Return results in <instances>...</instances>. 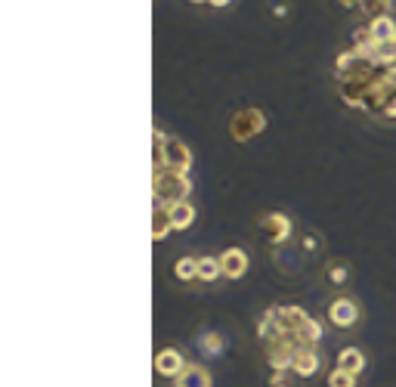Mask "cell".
I'll list each match as a JSON object with an SVG mask.
<instances>
[{
	"label": "cell",
	"instance_id": "e0dca14e",
	"mask_svg": "<svg viewBox=\"0 0 396 387\" xmlns=\"http://www.w3.org/2000/svg\"><path fill=\"white\" fill-rule=\"evenodd\" d=\"M174 276L179 279V282H196L198 279V257H179V261L174 263Z\"/></svg>",
	"mask_w": 396,
	"mask_h": 387
},
{
	"label": "cell",
	"instance_id": "8fae6325",
	"mask_svg": "<svg viewBox=\"0 0 396 387\" xmlns=\"http://www.w3.org/2000/svg\"><path fill=\"white\" fill-rule=\"evenodd\" d=\"M365 353L359 347H344L341 353H337V369H344V372H350V375H362L365 372Z\"/></svg>",
	"mask_w": 396,
	"mask_h": 387
},
{
	"label": "cell",
	"instance_id": "5b68a950",
	"mask_svg": "<svg viewBox=\"0 0 396 387\" xmlns=\"http://www.w3.org/2000/svg\"><path fill=\"white\" fill-rule=\"evenodd\" d=\"M263 131H266V115L261 109H239L229 118V133H233L235 143H248Z\"/></svg>",
	"mask_w": 396,
	"mask_h": 387
},
{
	"label": "cell",
	"instance_id": "ac0fdd59",
	"mask_svg": "<svg viewBox=\"0 0 396 387\" xmlns=\"http://www.w3.org/2000/svg\"><path fill=\"white\" fill-rule=\"evenodd\" d=\"M198 347H201V353H205V356H220L223 347H226V341H223L220 332H205L198 338Z\"/></svg>",
	"mask_w": 396,
	"mask_h": 387
},
{
	"label": "cell",
	"instance_id": "9c48e42d",
	"mask_svg": "<svg viewBox=\"0 0 396 387\" xmlns=\"http://www.w3.org/2000/svg\"><path fill=\"white\" fill-rule=\"evenodd\" d=\"M261 226L266 229V235H270L272 245H282L285 239H291V229H294V226H291V220H288V214H279V211L263 214Z\"/></svg>",
	"mask_w": 396,
	"mask_h": 387
},
{
	"label": "cell",
	"instance_id": "9a60e30c",
	"mask_svg": "<svg viewBox=\"0 0 396 387\" xmlns=\"http://www.w3.org/2000/svg\"><path fill=\"white\" fill-rule=\"evenodd\" d=\"M369 34L374 41H381V44H387V41L396 38V19L387 13V16H378V19H369Z\"/></svg>",
	"mask_w": 396,
	"mask_h": 387
},
{
	"label": "cell",
	"instance_id": "277c9868",
	"mask_svg": "<svg viewBox=\"0 0 396 387\" xmlns=\"http://www.w3.org/2000/svg\"><path fill=\"white\" fill-rule=\"evenodd\" d=\"M192 192V177L179 174L170 168H152V202L158 205H177V202H189Z\"/></svg>",
	"mask_w": 396,
	"mask_h": 387
},
{
	"label": "cell",
	"instance_id": "3957f363",
	"mask_svg": "<svg viewBox=\"0 0 396 387\" xmlns=\"http://www.w3.org/2000/svg\"><path fill=\"white\" fill-rule=\"evenodd\" d=\"M152 168H170L179 174L192 170V149L174 137H164V131H152Z\"/></svg>",
	"mask_w": 396,
	"mask_h": 387
},
{
	"label": "cell",
	"instance_id": "44dd1931",
	"mask_svg": "<svg viewBox=\"0 0 396 387\" xmlns=\"http://www.w3.org/2000/svg\"><path fill=\"white\" fill-rule=\"evenodd\" d=\"M347 267H344V263H331V270H328V279H331V282H335V285H344V282H347Z\"/></svg>",
	"mask_w": 396,
	"mask_h": 387
},
{
	"label": "cell",
	"instance_id": "52a82bcc",
	"mask_svg": "<svg viewBox=\"0 0 396 387\" xmlns=\"http://www.w3.org/2000/svg\"><path fill=\"white\" fill-rule=\"evenodd\" d=\"M186 363L183 360V353H179L177 347H161L155 353V375H161V378H179V372L186 369Z\"/></svg>",
	"mask_w": 396,
	"mask_h": 387
},
{
	"label": "cell",
	"instance_id": "ffe728a7",
	"mask_svg": "<svg viewBox=\"0 0 396 387\" xmlns=\"http://www.w3.org/2000/svg\"><path fill=\"white\" fill-rule=\"evenodd\" d=\"M294 372H272L270 378V387H294Z\"/></svg>",
	"mask_w": 396,
	"mask_h": 387
},
{
	"label": "cell",
	"instance_id": "7a4b0ae2",
	"mask_svg": "<svg viewBox=\"0 0 396 387\" xmlns=\"http://www.w3.org/2000/svg\"><path fill=\"white\" fill-rule=\"evenodd\" d=\"M257 335L266 347H276V344H291V347H319L322 341V326L316 322L304 307L282 304V307H270V310L257 322Z\"/></svg>",
	"mask_w": 396,
	"mask_h": 387
},
{
	"label": "cell",
	"instance_id": "ba28073f",
	"mask_svg": "<svg viewBox=\"0 0 396 387\" xmlns=\"http://www.w3.org/2000/svg\"><path fill=\"white\" fill-rule=\"evenodd\" d=\"M220 263H223V276L226 279H242L251 267V257L244 248H226L220 254Z\"/></svg>",
	"mask_w": 396,
	"mask_h": 387
},
{
	"label": "cell",
	"instance_id": "7402d4cb",
	"mask_svg": "<svg viewBox=\"0 0 396 387\" xmlns=\"http://www.w3.org/2000/svg\"><path fill=\"white\" fill-rule=\"evenodd\" d=\"M207 3H211V6H217V10H223V6H229V3H233V0H207Z\"/></svg>",
	"mask_w": 396,
	"mask_h": 387
},
{
	"label": "cell",
	"instance_id": "30bf717a",
	"mask_svg": "<svg viewBox=\"0 0 396 387\" xmlns=\"http://www.w3.org/2000/svg\"><path fill=\"white\" fill-rule=\"evenodd\" d=\"M319 347H300L298 353H294V365H291V372L298 378H313L316 372H319Z\"/></svg>",
	"mask_w": 396,
	"mask_h": 387
},
{
	"label": "cell",
	"instance_id": "4fadbf2b",
	"mask_svg": "<svg viewBox=\"0 0 396 387\" xmlns=\"http://www.w3.org/2000/svg\"><path fill=\"white\" fill-rule=\"evenodd\" d=\"M177 387H211V375H207L205 365H196L189 363L183 372H179V378H174Z\"/></svg>",
	"mask_w": 396,
	"mask_h": 387
},
{
	"label": "cell",
	"instance_id": "7c38bea8",
	"mask_svg": "<svg viewBox=\"0 0 396 387\" xmlns=\"http://www.w3.org/2000/svg\"><path fill=\"white\" fill-rule=\"evenodd\" d=\"M170 233H174V224H170L168 205L152 202V239H155V242H164Z\"/></svg>",
	"mask_w": 396,
	"mask_h": 387
},
{
	"label": "cell",
	"instance_id": "2e32d148",
	"mask_svg": "<svg viewBox=\"0 0 396 387\" xmlns=\"http://www.w3.org/2000/svg\"><path fill=\"white\" fill-rule=\"evenodd\" d=\"M223 276V263L220 257H198V282H214V279Z\"/></svg>",
	"mask_w": 396,
	"mask_h": 387
},
{
	"label": "cell",
	"instance_id": "8992f818",
	"mask_svg": "<svg viewBox=\"0 0 396 387\" xmlns=\"http://www.w3.org/2000/svg\"><path fill=\"white\" fill-rule=\"evenodd\" d=\"M328 322L335 328H353L359 322V304L353 298H347V295L335 298L328 304Z\"/></svg>",
	"mask_w": 396,
	"mask_h": 387
},
{
	"label": "cell",
	"instance_id": "603a6c76",
	"mask_svg": "<svg viewBox=\"0 0 396 387\" xmlns=\"http://www.w3.org/2000/svg\"><path fill=\"white\" fill-rule=\"evenodd\" d=\"M189 3H207V0H189Z\"/></svg>",
	"mask_w": 396,
	"mask_h": 387
},
{
	"label": "cell",
	"instance_id": "d6986e66",
	"mask_svg": "<svg viewBox=\"0 0 396 387\" xmlns=\"http://www.w3.org/2000/svg\"><path fill=\"white\" fill-rule=\"evenodd\" d=\"M328 387H356V375H350L344 369H335L328 375Z\"/></svg>",
	"mask_w": 396,
	"mask_h": 387
},
{
	"label": "cell",
	"instance_id": "cb8c5ba5",
	"mask_svg": "<svg viewBox=\"0 0 396 387\" xmlns=\"http://www.w3.org/2000/svg\"><path fill=\"white\" fill-rule=\"evenodd\" d=\"M393 50H396V38H393Z\"/></svg>",
	"mask_w": 396,
	"mask_h": 387
},
{
	"label": "cell",
	"instance_id": "6da1fadb",
	"mask_svg": "<svg viewBox=\"0 0 396 387\" xmlns=\"http://www.w3.org/2000/svg\"><path fill=\"white\" fill-rule=\"evenodd\" d=\"M335 75L344 105L396 121V66H378L350 47L337 56Z\"/></svg>",
	"mask_w": 396,
	"mask_h": 387
},
{
	"label": "cell",
	"instance_id": "5bb4252c",
	"mask_svg": "<svg viewBox=\"0 0 396 387\" xmlns=\"http://www.w3.org/2000/svg\"><path fill=\"white\" fill-rule=\"evenodd\" d=\"M170 211V224H174V233H183V229H189L196 224V205L192 202H177L168 207Z\"/></svg>",
	"mask_w": 396,
	"mask_h": 387
}]
</instances>
